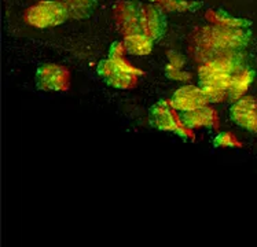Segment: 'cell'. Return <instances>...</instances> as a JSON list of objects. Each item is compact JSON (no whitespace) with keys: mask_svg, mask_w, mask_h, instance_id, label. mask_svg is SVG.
<instances>
[{"mask_svg":"<svg viewBox=\"0 0 257 247\" xmlns=\"http://www.w3.org/2000/svg\"><path fill=\"white\" fill-rule=\"evenodd\" d=\"M122 51H125L124 44L114 42L109 50V58L102 59L96 68V73L100 79L103 80L106 84L117 90L131 88L138 81V76L142 74L141 70L130 66L121 58Z\"/></svg>","mask_w":257,"mask_h":247,"instance_id":"obj_1","label":"cell"},{"mask_svg":"<svg viewBox=\"0 0 257 247\" xmlns=\"http://www.w3.org/2000/svg\"><path fill=\"white\" fill-rule=\"evenodd\" d=\"M205 33L212 48L219 53L239 51L250 42V32L246 31V28L217 25L205 29Z\"/></svg>","mask_w":257,"mask_h":247,"instance_id":"obj_2","label":"cell"},{"mask_svg":"<svg viewBox=\"0 0 257 247\" xmlns=\"http://www.w3.org/2000/svg\"><path fill=\"white\" fill-rule=\"evenodd\" d=\"M68 18V13L59 2H40L25 13V21L40 29L62 25Z\"/></svg>","mask_w":257,"mask_h":247,"instance_id":"obj_3","label":"cell"},{"mask_svg":"<svg viewBox=\"0 0 257 247\" xmlns=\"http://www.w3.org/2000/svg\"><path fill=\"white\" fill-rule=\"evenodd\" d=\"M35 80L40 91H65L69 84V72L55 63H46L37 68Z\"/></svg>","mask_w":257,"mask_h":247,"instance_id":"obj_4","label":"cell"},{"mask_svg":"<svg viewBox=\"0 0 257 247\" xmlns=\"http://www.w3.org/2000/svg\"><path fill=\"white\" fill-rule=\"evenodd\" d=\"M231 121L246 131L257 133V100L253 96H242L230 107Z\"/></svg>","mask_w":257,"mask_h":247,"instance_id":"obj_5","label":"cell"},{"mask_svg":"<svg viewBox=\"0 0 257 247\" xmlns=\"http://www.w3.org/2000/svg\"><path fill=\"white\" fill-rule=\"evenodd\" d=\"M209 100L206 98L204 90L200 85H183L175 91L171 96L169 105L172 106L175 110L190 111L206 106Z\"/></svg>","mask_w":257,"mask_h":247,"instance_id":"obj_6","label":"cell"},{"mask_svg":"<svg viewBox=\"0 0 257 247\" xmlns=\"http://www.w3.org/2000/svg\"><path fill=\"white\" fill-rule=\"evenodd\" d=\"M141 29L142 33L152 39L153 42L157 43L165 35L167 31V18L163 14L161 9L156 6H147L141 10Z\"/></svg>","mask_w":257,"mask_h":247,"instance_id":"obj_7","label":"cell"},{"mask_svg":"<svg viewBox=\"0 0 257 247\" xmlns=\"http://www.w3.org/2000/svg\"><path fill=\"white\" fill-rule=\"evenodd\" d=\"M149 122L153 128L158 131L175 132L176 135L182 137H187V133L182 131V128L175 120L172 111L169 109L168 102L160 100L156 105H153L149 110Z\"/></svg>","mask_w":257,"mask_h":247,"instance_id":"obj_8","label":"cell"},{"mask_svg":"<svg viewBox=\"0 0 257 247\" xmlns=\"http://www.w3.org/2000/svg\"><path fill=\"white\" fill-rule=\"evenodd\" d=\"M215 110L208 106H202L190 111H180L179 121L189 129L195 128H210L215 125Z\"/></svg>","mask_w":257,"mask_h":247,"instance_id":"obj_9","label":"cell"},{"mask_svg":"<svg viewBox=\"0 0 257 247\" xmlns=\"http://www.w3.org/2000/svg\"><path fill=\"white\" fill-rule=\"evenodd\" d=\"M232 80V74L224 73L217 69L212 68L208 63L202 65L198 69V85L200 87H212V88H220L228 90Z\"/></svg>","mask_w":257,"mask_h":247,"instance_id":"obj_10","label":"cell"},{"mask_svg":"<svg viewBox=\"0 0 257 247\" xmlns=\"http://www.w3.org/2000/svg\"><path fill=\"white\" fill-rule=\"evenodd\" d=\"M254 76H256L254 70L247 68L242 69L241 72L234 74L232 80H231L230 87L227 90V98L231 102H235V100L241 99L242 96H245L246 91L249 90V87L252 85Z\"/></svg>","mask_w":257,"mask_h":247,"instance_id":"obj_11","label":"cell"},{"mask_svg":"<svg viewBox=\"0 0 257 247\" xmlns=\"http://www.w3.org/2000/svg\"><path fill=\"white\" fill-rule=\"evenodd\" d=\"M124 48L130 55H135V57H145L153 51V46L154 42L149 36H146L142 32L138 33H132L128 35L124 39Z\"/></svg>","mask_w":257,"mask_h":247,"instance_id":"obj_12","label":"cell"},{"mask_svg":"<svg viewBox=\"0 0 257 247\" xmlns=\"http://www.w3.org/2000/svg\"><path fill=\"white\" fill-rule=\"evenodd\" d=\"M68 16L74 20L88 18L96 7V0H58Z\"/></svg>","mask_w":257,"mask_h":247,"instance_id":"obj_13","label":"cell"},{"mask_svg":"<svg viewBox=\"0 0 257 247\" xmlns=\"http://www.w3.org/2000/svg\"><path fill=\"white\" fill-rule=\"evenodd\" d=\"M216 21L219 25H226V27H234V28H249L250 22L246 20H241V18H234V17L228 16L226 13H219L216 16Z\"/></svg>","mask_w":257,"mask_h":247,"instance_id":"obj_14","label":"cell"},{"mask_svg":"<svg viewBox=\"0 0 257 247\" xmlns=\"http://www.w3.org/2000/svg\"><path fill=\"white\" fill-rule=\"evenodd\" d=\"M165 74L168 79L173 80V81H189L191 79V74L186 72L183 68H176L169 63L165 66Z\"/></svg>","mask_w":257,"mask_h":247,"instance_id":"obj_15","label":"cell"},{"mask_svg":"<svg viewBox=\"0 0 257 247\" xmlns=\"http://www.w3.org/2000/svg\"><path fill=\"white\" fill-rule=\"evenodd\" d=\"M212 144H213V147H235L238 146V142L232 137L231 133L221 132L212 139Z\"/></svg>","mask_w":257,"mask_h":247,"instance_id":"obj_16","label":"cell"},{"mask_svg":"<svg viewBox=\"0 0 257 247\" xmlns=\"http://www.w3.org/2000/svg\"><path fill=\"white\" fill-rule=\"evenodd\" d=\"M202 88V87H201ZM206 95V98L209 100V103H220L221 100L227 98V91L220 90V88H212V87H204L202 88Z\"/></svg>","mask_w":257,"mask_h":247,"instance_id":"obj_17","label":"cell"},{"mask_svg":"<svg viewBox=\"0 0 257 247\" xmlns=\"http://www.w3.org/2000/svg\"><path fill=\"white\" fill-rule=\"evenodd\" d=\"M163 6L168 11H186L193 10V5L184 0H163Z\"/></svg>","mask_w":257,"mask_h":247,"instance_id":"obj_18","label":"cell"},{"mask_svg":"<svg viewBox=\"0 0 257 247\" xmlns=\"http://www.w3.org/2000/svg\"><path fill=\"white\" fill-rule=\"evenodd\" d=\"M150 2H156V0H150Z\"/></svg>","mask_w":257,"mask_h":247,"instance_id":"obj_19","label":"cell"}]
</instances>
